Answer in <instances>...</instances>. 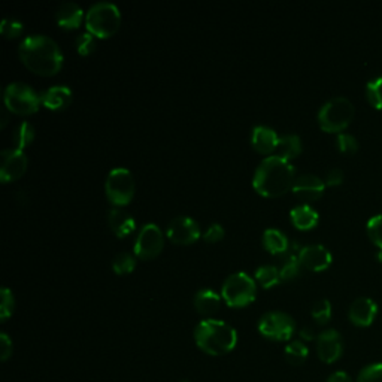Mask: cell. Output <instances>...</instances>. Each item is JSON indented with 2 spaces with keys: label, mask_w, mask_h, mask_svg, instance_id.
I'll use <instances>...</instances> for the list:
<instances>
[{
  "label": "cell",
  "mask_w": 382,
  "mask_h": 382,
  "mask_svg": "<svg viewBox=\"0 0 382 382\" xmlns=\"http://www.w3.org/2000/svg\"><path fill=\"white\" fill-rule=\"evenodd\" d=\"M105 191L112 205L121 208L132 201L135 194V179L125 167H114L105 181Z\"/></svg>",
  "instance_id": "cell-8"
},
{
  "label": "cell",
  "mask_w": 382,
  "mask_h": 382,
  "mask_svg": "<svg viewBox=\"0 0 382 382\" xmlns=\"http://www.w3.org/2000/svg\"><path fill=\"white\" fill-rule=\"evenodd\" d=\"M302 152V140L297 135H282L278 139L275 155L291 162Z\"/></svg>",
  "instance_id": "cell-24"
},
{
  "label": "cell",
  "mask_w": 382,
  "mask_h": 382,
  "mask_svg": "<svg viewBox=\"0 0 382 382\" xmlns=\"http://www.w3.org/2000/svg\"><path fill=\"white\" fill-rule=\"evenodd\" d=\"M354 117V105L348 97L336 96L318 111V124L324 132H342Z\"/></svg>",
  "instance_id": "cell-5"
},
{
  "label": "cell",
  "mask_w": 382,
  "mask_h": 382,
  "mask_svg": "<svg viewBox=\"0 0 382 382\" xmlns=\"http://www.w3.org/2000/svg\"><path fill=\"white\" fill-rule=\"evenodd\" d=\"M225 232L223 229V225L220 223H212L209 227L203 233V239L206 242H220V240L224 237Z\"/></svg>",
  "instance_id": "cell-38"
},
{
  "label": "cell",
  "mask_w": 382,
  "mask_h": 382,
  "mask_svg": "<svg viewBox=\"0 0 382 382\" xmlns=\"http://www.w3.org/2000/svg\"><path fill=\"white\" fill-rule=\"evenodd\" d=\"M135 267H136V256L132 252L121 251L116 254L114 260H112V269H114L118 275L130 274Z\"/></svg>",
  "instance_id": "cell-28"
},
{
  "label": "cell",
  "mask_w": 382,
  "mask_h": 382,
  "mask_svg": "<svg viewBox=\"0 0 382 382\" xmlns=\"http://www.w3.org/2000/svg\"><path fill=\"white\" fill-rule=\"evenodd\" d=\"M194 341L208 356H225L235 349L237 333L230 324L215 318L202 320L194 329Z\"/></svg>",
  "instance_id": "cell-3"
},
{
  "label": "cell",
  "mask_w": 382,
  "mask_h": 382,
  "mask_svg": "<svg viewBox=\"0 0 382 382\" xmlns=\"http://www.w3.org/2000/svg\"><path fill=\"white\" fill-rule=\"evenodd\" d=\"M259 332L271 341H290L296 332V321L282 310H271L259 320Z\"/></svg>",
  "instance_id": "cell-9"
},
{
  "label": "cell",
  "mask_w": 382,
  "mask_h": 382,
  "mask_svg": "<svg viewBox=\"0 0 382 382\" xmlns=\"http://www.w3.org/2000/svg\"><path fill=\"white\" fill-rule=\"evenodd\" d=\"M23 29H24V26L21 21H18L16 18H9V17L4 18L2 24H0V32H2V35L6 38L20 36Z\"/></svg>",
  "instance_id": "cell-36"
},
{
  "label": "cell",
  "mask_w": 382,
  "mask_h": 382,
  "mask_svg": "<svg viewBox=\"0 0 382 382\" xmlns=\"http://www.w3.org/2000/svg\"><path fill=\"white\" fill-rule=\"evenodd\" d=\"M12 356V341L6 333H0V359L6 361Z\"/></svg>",
  "instance_id": "cell-39"
},
{
  "label": "cell",
  "mask_w": 382,
  "mask_h": 382,
  "mask_svg": "<svg viewBox=\"0 0 382 382\" xmlns=\"http://www.w3.org/2000/svg\"><path fill=\"white\" fill-rule=\"evenodd\" d=\"M367 101L375 109H382V78H373L366 86Z\"/></svg>",
  "instance_id": "cell-30"
},
{
  "label": "cell",
  "mask_w": 382,
  "mask_h": 382,
  "mask_svg": "<svg viewBox=\"0 0 382 382\" xmlns=\"http://www.w3.org/2000/svg\"><path fill=\"white\" fill-rule=\"evenodd\" d=\"M0 159H2V164H0V181L2 182L18 179L21 175H24L27 163H29L24 151L18 148L4 150L0 152Z\"/></svg>",
  "instance_id": "cell-12"
},
{
  "label": "cell",
  "mask_w": 382,
  "mask_h": 382,
  "mask_svg": "<svg viewBox=\"0 0 382 382\" xmlns=\"http://www.w3.org/2000/svg\"><path fill=\"white\" fill-rule=\"evenodd\" d=\"M336 144H337V148L345 154H354L359 150L357 139L349 133H339L337 139H336Z\"/></svg>",
  "instance_id": "cell-37"
},
{
  "label": "cell",
  "mask_w": 382,
  "mask_h": 382,
  "mask_svg": "<svg viewBox=\"0 0 382 382\" xmlns=\"http://www.w3.org/2000/svg\"><path fill=\"white\" fill-rule=\"evenodd\" d=\"M108 224L111 230L114 232L118 237H125L129 236L135 227H136V221L130 212H127L121 208H112L108 212Z\"/></svg>",
  "instance_id": "cell-18"
},
{
  "label": "cell",
  "mask_w": 382,
  "mask_h": 382,
  "mask_svg": "<svg viewBox=\"0 0 382 382\" xmlns=\"http://www.w3.org/2000/svg\"><path fill=\"white\" fill-rule=\"evenodd\" d=\"M291 223L299 230L314 229L318 223V212L309 205H297L290 212Z\"/></svg>",
  "instance_id": "cell-22"
},
{
  "label": "cell",
  "mask_w": 382,
  "mask_h": 382,
  "mask_svg": "<svg viewBox=\"0 0 382 382\" xmlns=\"http://www.w3.org/2000/svg\"><path fill=\"white\" fill-rule=\"evenodd\" d=\"M279 136L269 125H256L251 132V144L254 150L262 154L275 152Z\"/></svg>",
  "instance_id": "cell-17"
},
{
  "label": "cell",
  "mask_w": 382,
  "mask_h": 382,
  "mask_svg": "<svg viewBox=\"0 0 382 382\" xmlns=\"http://www.w3.org/2000/svg\"><path fill=\"white\" fill-rule=\"evenodd\" d=\"M296 178V171L291 162L274 154L260 162L256 172H254L252 186L262 196L278 197L293 189Z\"/></svg>",
  "instance_id": "cell-2"
},
{
  "label": "cell",
  "mask_w": 382,
  "mask_h": 382,
  "mask_svg": "<svg viewBox=\"0 0 382 382\" xmlns=\"http://www.w3.org/2000/svg\"><path fill=\"white\" fill-rule=\"evenodd\" d=\"M166 235L175 244L189 245L201 237V225L190 217L179 215L169 221Z\"/></svg>",
  "instance_id": "cell-11"
},
{
  "label": "cell",
  "mask_w": 382,
  "mask_h": 382,
  "mask_svg": "<svg viewBox=\"0 0 382 382\" xmlns=\"http://www.w3.org/2000/svg\"><path fill=\"white\" fill-rule=\"evenodd\" d=\"M182 382H187V381H182Z\"/></svg>",
  "instance_id": "cell-44"
},
{
  "label": "cell",
  "mask_w": 382,
  "mask_h": 382,
  "mask_svg": "<svg viewBox=\"0 0 382 382\" xmlns=\"http://www.w3.org/2000/svg\"><path fill=\"white\" fill-rule=\"evenodd\" d=\"M18 54L32 72L51 77L63 66V52L57 42L47 35H30L21 40Z\"/></svg>",
  "instance_id": "cell-1"
},
{
  "label": "cell",
  "mask_w": 382,
  "mask_h": 382,
  "mask_svg": "<svg viewBox=\"0 0 382 382\" xmlns=\"http://www.w3.org/2000/svg\"><path fill=\"white\" fill-rule=\"evenodd\" d=\"M325 189V182L314 175V174H303L299 175L294 181L293 186V193L300 197L302 201L310 202V201H317L322 196Z\"/></svg>",
  "instance_id": "cell-15"
},
{
  "label": "cell",
  "mask_w": 382,
  "mask_h": 382,
  "mask_svg": "<svg viewBox=\"0 0 382 382\" xmlns=\"http://www.w3.org/2000/svg\"><path fill=\"white\" fill-rule=\"evenodd\" d=\"M4 99L8 111L21 116L33 114L42 103L40 94H38L30 86H27L24 82L8 84L4 93Z\"/></svg>",
  "instance_id": "cell-7"
},
{
  "label": "cell",
  "mask_w": 382,
  "mask_h": 382,
  "mask_svg": "<svg viewBox=\"0 0 382 382\" xmlns=\"http://www.w3.org/2000/svg\"><path fill=\"white\" fill-rule=\"evenodd\" d=\"M221 305V297L212 288H201L194 296V308L199 314L205 317H212L217 314Z\"/></svg>",
  "instance_id": "cell-21"
},
{
  "label": "cell",
  "mask_w": 382,
  "mask_h": 382,
  "mask_svg": "<svg viewBox=\"0 0 382 382\" xmlns=\"http://www.w3.org/2000/svg\"><path fill=\"white\" fill-rule=\"evenodd\" d=\"M367 235L382 251V215H375L367 221Z\"/></svg>",
  "instance_id": "cell-35"
},
{
  "label": "cell",
  "mask_w": 382,
  "mask_h": 382,
  "mask_svg": "<svg viewBox=\"0 0 382 382\" xmlns=\"http://www.w3.org/2000/svg\"><path fill=\"white\" fill-rule=\"evenodd\" d=\"M256 279L260 282V284L264 288H271L275 287L276 284L282 281L281 274H279V267L275 264H263L257 267L256 271Z\"/></svg>",
  "instance_id": "cell-26"
},
{
  "label": "cell",
  "mask_w": 382,
  "mask_h": 382,
  "mask_svg": "<svg viewBox=\"0 0 382 382\" xmlns=\"http://www.w3.org/2000/svg\"><path fill=\"white\" fill-rule=\"evenodd\" d=\"M310 314H313V318L315 320L317 324L320 325L327 324L332 318V303L327 299H320L318 302L314 303Z\"/></svg>",
  "instance_id": "cell-31"
},
{
  "label": "cell",
  "mask_w": 382,
  "mask_h": 382,
  "mask_svg": "<svg viewBox=\"0 0 382 382\" xmlns=\"http://www.w3.org/2000/svg\"><path fill=\"white\" fill-rule=\"evenodd\" d=\"M121 24V12L111 2H97L86 13V27L96 38H111Z\"/></svg>",
  "instance_id": "cell-4"
},
{
  "label": "cell",
  "mask_w": 382,
  "mask_h": 382,
  "mask_svg": "<svg viewBox=\"0 0 382 382\" xmlns=\"http://www.w3.org/2000/svg\"><path fill=\"white\" fill-rule=\"evenodd\" d=\"M35 139V129L30 123L23 121L18 129L13 133V144H16V148L23 150L27 145H29L32 140Z\"/></svg>",
  "instance_id": "cell-29"
},
{
  "label": "cell",
  "mask_w": 382,
  "mask_h": 382,
  "mask_svg": "<svg viewBox=\"0 0 382 382\" xmlns=\"http://www.w3.org/2000/svg\"><path fill=\"white\" fill-rule=\"evenodd\" d=\"M300 337H302V341H313V339L315 337L314 336V330L313 329H310V327H303L302 330H300Z\"/></svg>",
  "instance_id": "cell-42"
},
{
  "label": "cell",
  "mask_w": 382,
  "mask_h": 382,
  "mask_svg": "<svg viewBox=\"0 0 382 382\" xmlns=\"http://www.w3.org/2000/svg\"><path fill=\"white\" fill-rule=\"evenodd\" d=\"M342 181H344V172L337 167L330 169L327 175H325V184H327V186L335 187V186H339V184H342Z\"/></svg>",
  "instance_id": "cell-40"
},
{
  "label": "cell",
  "mask_w": 382,
  "mask_h": 382,
  "mask_svg": "<svg viewBox=\"0 0 382 382\" xmlns=\"http://www.w3.org/2000/svg\"><path fill=\"white\" fill-rule=\"evenodd\" d=\"M221 296L224 302L232 308L247 306L257 296L256 281L247 272H235L223 282Z\"/></svg>",
  "instance_id": "cell-6"
},
{
  "label": "cell",
  "mask_w": 382,
  "mask_h": 382,
  "mask_svg": "<svg viewBox=\"0 0 382 382\" xmlns=\"http://www.w3.org/2000/svg\"><path fill=\"white\" fill-rule=\"evenodd\" d=\"M378 314V305L371 297H359L349 306L348 317L357 327H369Z\"/></svg>",
  "instance_id": "cell-16"
},
{
  "label": "cell",
  "mask_w": 382,
  "mask_h": 382,
  "mask_svg": "<svg viewBox=\"0 0 382 382\" xmlns=\"http://www.w3.org/2000/svg\"><path fill=\"white\" fill-rule=\"evenodd\" d=\"M284 352H286V360L291 366H302L309 356V349L302 341H293L287 344Z\"/></svg>",
  "instance_id": "cell-27"
},
{
  "label": "cell",
  "mask_w": 382,
  "mask_h": 382,
  "mask_svg": "<svg viewBox=\"0 0 382 382\" xmlns=\"http://www.w3.org/2000/svg\"><path fill=\"white\" fill-rule=\"evenodd\" d=\"M164 245L163 232L157 224L148 223L139 230V235L135 240V256L142 260H151L157 257Z\"/></svg>",
  "instance_id": "cell-10"
},
{
  "label": "cell",
  "mask_w": 382,
  "mask_h": 382,
  "mask_svg": "<svg viewBox=\"0 0 382 382\" xmlns=\"http://www.w3.org/2000/svg\"><path fill=\"white\" fill-rule=\"evenodd\" d=\"M40 102L45 108L59 111L64 109L72 102V90L66 86H54L40 93Z\"/></svg>",
  "instance_id": "cell-19"
},
{
  "label": "cell",
  "mask_w": 382,
  "mask_h": 382,
  "mask_svg": "<svg viewBox=\"0 0 382 382\" xmlns=\"http://www.w3.org/2000/svg\"><path fill=\"white\" fill-rule=\"evenodd\" d=\"M84 18V11L81 6L75 2H64L59 6L57 12H55V20L57 24L66 30L78 29Z\"/></svg>",
  "instance_id": "cell-20"
},
{
  "label": "cell",
  "mask_w": 382,
  "mask_h": 382,
  "mask_svg": "<svg viewBox=\"0 0 382 382\" xmlns=\"http://www.w3.org/2000/svg\"><path fill=\"white\" fill-rule=\"evenodd\" d=\"M357 382H382V363L366 366L359 373Z\"/></svg>",
  "instance_id": "cell-34"
},
{
  "label": "cell",
  "mask_w": 382,
  "mask_h": 382,
  "mask_svg": "<svg viewBox=\"0 0 382 382\" xmlns=\"http://www.w3.org/2000/svg\"><path fill=\"white\" fill-rule=\"evenodd\" d=\"M75 45H77V50L81 55H89L91 52L96 51L97 48V40H96V36L86 32V33H81L77 39H75Z\"/></svg>",
  "instance_id": "cell-33"
},
{
  "label": "cell",
  "mask_w": 382,
  "mask_h": 382,
  "mask_svg": "<svg viewBox=\"0 0 382 382\" xmlns=\"http://www.w3.org/2000/svg\"><path fill=\"white\" fill-rule=\"evenodd\" d=\"M342 351H344L342 336L339 335L337 330L329 329V330H324L318 335L317 352H318V357L321 361L332 364L341 359Z\"/></svg>",
  "instance_id": "cell-13"
},
{
  "label": "cell",
  "mask_w": 382,
  "mask_h": 382,
  "mask_svg": "<svg viewBox=\"0 0 382 382\" xmlns=\"http://www.w3.org/2000/svg\"><path fill=\"white\" fill-rule=\"evenodd\" d=\"M279 267V274L282 281H290L294 279L297 275L300 274V260L299 256H296L293 252H286L281 256V266Z\"/></svg>",
  "instance_id": "cell-25"
},
{
  "label": "cell",
  "mask_w": 382,
  "mask_h": 382,
  "mask_svg": "<svg viewBox=\"0 0 382 382\" xmlns=\"http://www.w3.org/2000/svg\"><path fill=\"white\" fill-rule=\"evenodd\" d=\"M263 245L271 254L282 256V254H286L288 251V237L279 229L269 227L263 233Z\"/></svg>",
  "instance_id": "cell-23"
},
{
  "label": "cell",
  "mask_w": 382,
  "mask_h": 382,
  "mask_svg": "<svg viewBox=\"0 0 382 382\" xmlns=\"http://www.w3.org/2000/svg\"><path fill=\"white\" fill-rule=\"evenodd\" d=\"M13 308H16V299H13V294L8 287H2L0 290V320L6 321L12 313Z\"/></svg>",
  "instance_id": "cell-32"
},
{
  "label": "cell",
  "mask_w": 382,
  "mask_h": 382,
  "mask_svg": "<svg viewBox=\"0 0 382 382\" xmlns=\"http://www.w3.org/2000/svg\"><path fill=\"white\" fill-rule=\"evenodd\" d=\"M8 108H5L4 111H2V114H4V117H2V124H0V125H2V127H5L6 125V123H8Z\"/></svg>",
  "instance_id": "cell-43"
},
{
  "label": "cell",
  "mask_w": 382,
  "mask_h": 382,
  "mask_svg": "<svg viewBox=\"0 0 382 382\" xmlns=\"http://www.w3.org/2000/svg\"><path fill=\"white\" fill-rule=\"evenodd\" d=\"M327 382H352L351 376L347 373V372H342V371H339V372H335L329 376Z\"/></svg>",
  "instance_id": "cell-41"
},
{
  "label": "cell",
  "mask_w": 382,
  "mask_h": 382,
  "mask_svg": "<svg viewBox=\"0 0 382 382\" xmlns=\"http://www.w3.org/2000/svg\"><path fill=\"white\" fill-rule=\"evenodd\" d=\"M299 260L309 271L320 272L332 264V252L321 244L306 245L299 251Z\"/></svg>",
  "instance_id": "cell-14"
}]
</instances>
